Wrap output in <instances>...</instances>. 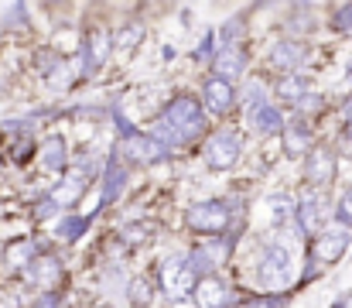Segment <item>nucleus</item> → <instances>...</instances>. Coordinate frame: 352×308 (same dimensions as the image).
I'll use <instances>...</instances> for the list:
<instances>
[{
	"label": "nucleus",
	"instance_id": "obj_11",
	"mask_svg": "<svg viewBox=\"0 0 352 308\" xmlns=\"http://www.w3.org/2000/svg\"><path fill=\"white\" fill-rule=\"evenodd\" d=\"M236 106V86L233 83H226V79H219V76H209L206 79V110L209 113H230Z\"/></svg>",
	"mask_w": 352,
	"mask_h": 308
},
{
	"label": "nucleus",
	"instance_id": "obj_12",
	"mask_svg": "<svg viewBox=\"0 0 352 308\" xmlns=\"http://www.w3.org/2000/svg\"><path fill=\"white\" fill-rule=\"evenodd\" d=\"M294 223L301 233H315L322 226V196L315 189H308L301 199H298V209H294Z\"/></svg>",
	"mask_w": 352,
	"mask_h": 308
},
{
	"label": "nucleus",
	"instance_id": "obj_21",
	"mask_svg": "<svg viewBox=\"0 0 352 308\" xmlns=\"http://www.w3.org/2000/svg\"><path fill=\"white\" fill-rule=\"evenodd\" d=\"M294 209H298V199L291 196V192H274L270 199H267V212H270V223L280 229L284 223H291L294 219Z\"/></svg>",
	"mask_w": 352,
	"mask_h": 308
},
{
	"label": "nucleus",
	"instance_id": "obj_39",
	"mask_svg": "<svg viewBox=\"0 0 352 308\" xmlns=\"http://www.w3.org/2000/svg\"><path fill=\"white\" fill-rule=\"evenodd\" d=\"M346 120H349V123H352V96H349V100H346Z\"/></svg>",
	"mask_w": 352,
	"mask_h": 308
},
{
	"label": "nucleus",
	"instance_id": "obj_7",
	"mask_svg": "<svg viewBox=\"0 0 352 308\" xmlns=\"http://www.w3.org/2000/svg\"><path fill=\"white\" fill-rule=\"evenodd\" d=\"M349 243H352V233L346 226H325V229H318V236H315V257H318L322 264H336V260L346 257Z\"/></svg>",
	"mask_w": 352,
	"mask_h": 308
},
{
	"label": "nucleus",
	"instance_id": "obj_18",
	"mask_svg": "<svg viewBox=\"0 0 352 308\" xmlns=\"http://www.w3.org/2000/svg\"><path fill=\"white\" fill-rule=\"evenodd\" d=\"M86 185H89V175H82V172H72L55 192H52V203L55 205H72L82 199V192H86Z\"/></svg>",
	"mask_w": 352,
	"mask_h": 308
},
{
	"label": "nucleus",
	"instance_id": "obj_30",
	"mask_svg": "<svg viewBox=\"0 0 352 308\" xmlns=\"http://www.w3.org/2000/svg\"><path fill=\"white\" fill-rule=\"evenodd\" d=\"M86 226H89V216H79V219H76V216H69V219L58 226V233H62V236H69V240H76V236H82V229H86Z\"/></svg>",
	"mask_w": 352,
	"mask_h": 308
},
{
	"label": "nucleus",
	"instance_id": "obj_14",
	"mask_svg": "<svg viewBox=\"0 0 352 308\" xmlns=\"http://www.w3.org/2000/svg\"><path fill=\"white\" fill-rule=\"evenodd\" d=\"M212 69H216V76H219V79L233 83V79H239V76L246 72V55L239 52V45L219 48V52H216V59H212Z\"/></svg>",
	"mask_w": 352,
	"mask_h": 308
},
{
	"label": "nucleus",
	"instance_id": "obj_32",
	"mask_svg": "<svg viewBox=\"0 0 352 308\" xmlns=\"http://www.w3.org/2000/svg\"><path fill=\"white\" fill-rule=\"evenodd\" d=\"M287 24H291V28L298 24V31H311V28H315V21H311V7H294Z\"/></svg>",
	"mask_w": 352,
	"mask_h": 308
},
{
	"label": "nucleus",
	"instance_id": "obj_16",
	"mask_svg": "<svg viewBox=\"0 0 352 308\" xmlns=\"http://www.w3.org/2000/svg\"><path fill=\"white\" fill-rule=\"evenodd\" d=\"M192 295H195V302H199L202 308H223L226 305V285H223L216 274L199 278L195 288H192Z\"/></svg>",
	"mask_w": 352,
	"mask_h": 308
},
{
	"label": "nucleus",
	"instance_id": "obj_3",
	"mask_svg": "<svg viewBox=\"0 0 352 308\" xmlns=\"http://www.w3.org/2000/svg\"><path fill=\"white\" fill-rule=\"evenodd\" d=\"M120 154L126 161H133V165H157V161H168L171 158V151L154 134H140V130L120 137Z\"/></svg>",
	"mask_w": 352,
	"mask_h": 308
},
{
	"label": "nucleus",
	"instance_id": "obj_34",
	"mask_svg": "<svg viewBox=\"0 0 352 308\" xmlns=\"http://www.w3.org/2000/svg\"><path fill=\"white\" fill-rule=\"evenodd\" d=\"M322 106H325V100H322L318 93H308V96H301V100L294 103V110H298V113H305V116H308V113H318Z\"/></svg>",
	"mask_w": 352,
	"mask_h": 308
},
{
	"label": "nucleus",
	"instance_id": "obj_38",
	"mask_svg": "<svg viewBox=\"0 0 352 308\" xmlns=\"http://www.w3.org/2000/svg\"><path fill=\"white\" fill-rule=\"evenodd\" d=\"M332 308H352V291H349V295H342V298H339Z\"/></svg>",
	"mask_w": 352,
	"mask_h": 308
},
{
	"label": "nucleus",
	"instance_id": "obj_4",
	"mask_svg": "<svg viewBox=\"0 0 352 308\" xmlns=\"http://www.w3.org/2000/svg\"><path fill=\"white\" fill-rule=\"evenodd\" d=\"M230 205L219 203V199H209V203H192L185 209V223L195 229V233H223L230 226Z\"/></svg>",
	"mask_w": 352,
	"mask_h": 308
},
{
	"label": "nucleus",
	"instance_id": "obj_5",
	"mask_svg": "<svg viewBox=\"0 0 352 308\" xmlns=\"http://www.w3.org/2000/svg\"><path fill=\"white\" fill-rule=\"evenodd\" d=\"M239 154H243V137H239V130H216V134L209 137V144H206V165L216 168V172L233 168L236 161H239Z\"/></svg>",
	"mask_w": 352,
	"mask_h": 308
},
{
	"label": "nucleus",
	"instance_id": "obj_6",
	"mask_svg": "<svg viewBox=\"0 0 352 308\" xmlns=\"http://www.w3.org/2000/svg\"><path fill=\"white\" fill-rule=\"evenodd\" d=\"M157 285H161L168 295H188V291L195 288V274H192L188 260H185L182 254H175V257H164V260H161V267H157Z\"/></svg>",
	"mask_w": 352,
	"mask_h": 308
},
{
	"label": "nucleus",
	"instance_id": "obj_10",
	"mask_svg": "<svg viewBox=\"0 0 352 308\" xmlns=\"http://www.w3.org/2000/svg\"><path fill=\"white\" fill-rule=\"evenodd\" d=\"M110 48H113V38L107 34V31H89V38L82 41V48H79V59H82V72L86 76H93L103 62H107V55H110Z\"/></svg>",
	"mask_w": 352,
	"mask_h": 308
},
{
	"label": "nucleus",
	"instance_id": "obj_28",
	"mask_svg": "<svg viewBox=\"0 0 352 308\" xmlns=\"http://www.w3.org/2000/svg\"><path fill=\"white\" fill-rule=\"evenodd\" d=\"M239 34H243V17H230L216 38L223 41V48H230V45H236V38H239Z\"/></svg>",
	"mask_w": 352,
	"mask_h": 308
},
{
	"label": "nucleus",
	"instance_id": "obj_31",
	"mask_svg": "<svg viewBox=\"0 0 352 308\" xmlns=\"http://www.w3.org/2000/svg\"><path fill=\"white\" fill-rule=\"evenodd\" d=\"M216 48H219V38H216V31H206V38H202V45H199L195 59H199V62H209V59H216Z\"/></svg>",
	"mask_w": 352,
	"mask_h": 308
},
{
	"label": "nucleus",
	"instance_id": "obj_40",
	"mask_svg": "<svg viewBox=\"0 0 352 308\" xmlns=\"http://www.w3.org/2000/svg\"><path fill=\"white\" fill-rule=\"evenodd\" d=\"M349 79H352V62H349Z\"/></svg>",
	"mask_w": 352,
	"mask_h": 308
},
{
	"label": "nucleus",
	"instance_id": "obj_29",
	"mask_svg": "<svg viewBox=\"0 0 352 308\" xmlns=\"http://www.w3.org/2000/svg\"><path fill=\"white\" fill-rule=\"evenodd\" d=\"M28 24V7L24 3H10L3 14V28H24Z\"/></svg>",
	"mask_w": 352,
	"mask_h": 308
},
{
	"label": "nucleus",
	"instance_id": "obj_1",
	"mask_svg": "<svg viewBox=\"0 0 352 308\" xmlns=\"http://www.w3.org/2000/svg\"><path fill=\"white\" fill-rule=\"evenodd\" d=\"M202 130H206V110L192 96H175L161 110V116L154 120V137L168 151H175L182 144H192Z\"/></svg>",
	"mask_w": 352,
	"mask_h": 308
},
{
	"label": "nucleus",
	"instance_id": "obj_13",
	"mask_svg": "<svg viewBox=\"0 0 352 308\" xmlns=\"http://www.w3.org/2000/svg\"><path fill=\"white\" fill-rule=\"evenodd\" d=\"M246 116H250V127H253L260 137H277V134H284V113H280L277 106H270V103L256 106V110L246 113Z\"/></svg>",
	"mask_w": 352,
	"mask_h": 308
},
{
	"label": "nucleus",
	"instance_id": "obj_36",
	"mask_svg": "<svg viewBox=\"0 0 352 308\" xmlns=\"http://www.w3.org/2000/svg\"><path fill=\"white\" fill-rule=\"evenodd\" d=\"M55 209H58V205L52 203V196H48L45 203H38V205H34V216H38V219H48V216H52Z\"/></svg>",
	"mask_w": 352,
	"mask_h": 308
},
{
	"label": "nucleus",
	"instance_id": "obj_9",
	"mask_svg": "<svg viewBox=\"0 0 352 308\" xmlns=\"http://www.w3.org/2000/svg\"><path fill=\"white\" fill-rule=\"evenodd\" d=\"M305 178H308V185L318 192V189H325L332 178H336V154L329 151V147H311V154H308V161H305Z\"/></svg>",
	"mask_w": 352,
	"mask_h": 308
},
{
	"label": "nucleus",
	"instance_id": "obj_25",
	"mask_svg": "<svg viewBox=\"0 0 352 308\" xmlns=\"http://www.w3.org/2000/svg\"><path fill=\"white\" fill-rule=\"evenodd\" d=\"M31 260H34V243H14L7 250V264H14V267H28Z\"/></svg>",
	"mask_w": 352,
	"mask_h": 308
},
{
	"label": "nucleus",
	"instance_id": "obj_23",
	"mask_svg": "<svg viewBox=\"0 0 352 308\" xmlns=\"http://www.w3.org/2000/svg\"><path fill=\"white\" fill-rule=\"evenodd\" d=\"M140 41H144V24H137V21L133 24H123L117 34H113V48L117 52H133Z\"/></svg>",
	"mask_w": 352,
	"mask_h": 308
},
{
	"label": "nucleus",
	"instance_id": "obj_27",
	"mask_svg": "<svg viewBox=\"0 0 352 308\" xmlns=\"http://www.w3.org/2000/svg\"><path fill=\"white\" fill-rule=\"evenodd\" d=\"M332 24H336V31L349 34L352 31V3H336V7H332Z\"/></svg>",
	"mask_w": 352,
	"mask_h": 308
},
{
	"label": "nucleus",
	"instance_id": "obj_2",
	"mask_svg": "<svg viewBox=\"0 0 352 308\" xmlns=\"http://www.w3.org/2000/svg\"><path fill=\"white\" fill-rule=\"evenodd\" d=\"M256 278L263 288H284L291 285V254L280 240H263L260 260H256Z\"/></svg>",
	"mask_w": 352,
	"mask_h": 308
},
{
	"label": "nucleus",
	"instance_id": "obj_37",
	"mask_svg": "<svg viewBox=\"0 0 352 308\" xmlns=\"http://www.w3.org/2000/svg\"><path fill=\"white\" fill-rule=\"evenodd\" d=\"M144 236H147V229H144V226H133V229H123V240H126V243H130V240L137 243V240H144Z\"/></svg>",
	"mask_w": 352,
	"mask_h": 308
},
{
	"label": "nucleus",
	"instance_id": "obj_35",
	"mask_svg": "<svg viewBox=\"0 0 352 308\" xmlns=\"http://www.w3.org/2000/svg\"><path fill=\"white\" fill-rule=\"evenodd\" d=\"M31 308H62V298H58L55 291H45V295H41V298H38Z\"/></svg>",
	"mask_w": 352,
	"mask_h": 308
},
{
	"label": "nucleus",
	"instance_id": "obj_26",
	"mask_svg": "<svg viewBox=\"0 0 352 308\" xmlns=\"http://www.w3.org/2000/svg\"><path fill=\"white\" fill-rule=\"evenodd\" d=\"M336 226H346L352 233V185L342 192V199L336 205Z\"/></svg>",
	"mask_w": 352,
	"mask_h": 308
},
{
	"label": "nucleus",
	"instance_id": "obj_8",
	"mask_svg": "<svg viewBox=\"0 0 352 308\" xmlns=\"http://www.w3.org/2000/svg\"><path fill=\"white\" fill-rule=\"evenodd\" d=\"M308 62V45L301 38H280L274 48H270V65L294 76V69H301Z\"/></svg>",
	"mask_w": 352,
	"mask_h": 308
},
{
	"label": "nucleus",
	"instance_id": "obj_22",
	"mask_svg": "<svg viewBox=\"0 0 352 308\" xmlns=\"http://www.w3.org/2000/svg\"><path fill=\"white\" fill-rule=\"evenodd\" d=\"M123 182H126V172L120 168V161H107V165H103V189H107V192H103L100 199H103V203H113L120 192H123Z\"/></svg>",
	"mask_w": 352,
	"mask_h": 308
},
{
	"label": "nucleus",
	"instance_id": "obj_20",
	"mask_svg": "<svg viewBox=\"0 0 352 308\" xmlns=\"http://www.w3.org/2000/svg\"><path fill=\"white\" fill-rule=\"evenodd\" d=\"M41 165H45V172H65V168H69V147H65V141H62L58 134L45 141V147H41Z\"/></svg>",
	"mask_w": 352,
	"mask_h": 308
},
{
	"label": "nucleus",
	"instance_id": "obj_17",
	"mask_svg": "<svg viewBox=\"0 0 352 308\" xmlns=\"http://www.w3.org/2000/svg\"><path fill=\"white\" fill-rule=\"evenodd\" d=\"M311 93V79L308 76H301V72H294V76H284L280 83H277V90H274V96L280 103H294L301 100V96H308Z\"/></svg>",
	"mask_w": 352,
	"mask_h": 308
},
{
	"label": "nucleus",
	"instance_id": "obj_24",
	"mask_svg": "<svg viewBox=\"0 0 352 308\" xmlns=\"http://www.w3.org/2000/svg\"><path fill=\"white\" fill-rule=\"evenodd\" d=\"M239 103L246 106V113H253L256 106L267 103V86H263L260 79H250V83L243 86V93H239Z\"/></svg>",
	"mask_w": 352,
	"mask_h": 308
},
{
	"label": "nucleus",
	"instance_id": "obj_33",
	"mask_svg": "<svg viewBox=\"0 0 352 308\" xmlns=\"http://www.w3.org/2000/svg\"><path fill=\"white\" fill-rule=\"evenodd\" d=\"M126 291H130V298H133L137 305H147V302H151V295H154V291H151V285H147L144 278L130 281V288H126Z\"/></svg>",
	"mask_w": 352,
	"mask_h": 308
},
{
	"label": "nucleus",
	"instance_id": "obj_15",
	"mask_svg": "<svg viewBox=\"0 0 352 308\" xmlns=\"http://www.w3.org/2000/svg\"><path fill=\"white\" fill-rule=\"evenodd\" d=\"M24 271H28V278H31L38 288H45V291L62 281V264H58L55 257H34Z\"/></svg>",
	"mask_w": 352,
	"mask_h": 308
},
{
	"label": "nucleus",
	"instance_id": "obj_19",
	"mask_svg": "<svg viewBox=\"0 0 352 308\" xmlns=\"http://www.w3.org/2000/svg\"><path fill=\"white\" fill-rule=\"evenodd\" d=\"M284 154L287 158H301V154H311V130L305 123L298 127H284Z\"/></svg>",
	"mask_w": 352,
	"mask_h": 308
}]
</instances>
